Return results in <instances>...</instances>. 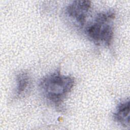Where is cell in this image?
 Instances as JSON below:
<instances>
[{
  "instance_id": "6da1fadb",
  "label": "cell",
  "mask_w": 130,
  "mask_h": 130,
  "mask_svg": "<svg viewBox=\"0 0 130 130\" xmlns=\"http://www.w3.org/2000/svg\"><path fill=\"white\" fill-rule=\"evenodd\" d=\"M75 85V79L70 75L61 74L59 70L50 73L41 79L39 89L50 104L59 106L63 102Z\"/></svg>"
},
{
  "instance_id": "7a4b0ae2",
  "label": "cell",
  "mask_w": 130,
  "mask_h": 130,
  "mask_svg": "<svg viewBox=\"0 0 130 130\" xmlns=\"http://www.w3.org/2000/svg\"><path fill=\"white\" fill-rule=\"evenodd\" d=\"M115 17V13L112 10L98 13L92 22L85 28L87 37L96 45H110L114 36L112 21Z\"/></svg>"
},
{
  "instance_id": "3957f363",
  "label": "cell",
  "mask_w": 130,
  "mask_h": 130,
  "mask_svg": "<svg viewBox=\"0 0 130 130\" xmlns=\"http://www.w3.org/2000/svg\"><path fill=\"white\" fill-rule=\"evenodd\" d=\"M91 6V2L89 1H74L67 6L65 12L67 15L78 25L83 26Z\"/></svg>"
},
{
  "instance_id": "277c9868",
  "label": "cell",
  "mask_w": 130,
  "mask_h": 130,
  "mask_svg": "<svg viewBox=\"0 0 130 130\" xmlns=\"http://www.w3.org/2000/svg\"><path fill=\"white\" fill-rule=\"evenodd\" d=\"M114 120L124 127L129 125V101L126 100L120 103L113 114Z\"/></svg>"
},
{
  "instance_id": "5b68a950",
  "label": "cell",
  "mask_w": 130,
  "mask_h": 130,
  "mask_svg": "<svg viewBox=\"0 0 130 130\" xmlns=\"http://www.w3.org/2000/svg\"><path fill=\"white\" fill-rule=\"evenodd\" d=\"M16 86L15 91V98H19L27 93L30 88L31 80L29 75L25 71L20 72L16 78Z\"/></svg>"
}]
</instances>
